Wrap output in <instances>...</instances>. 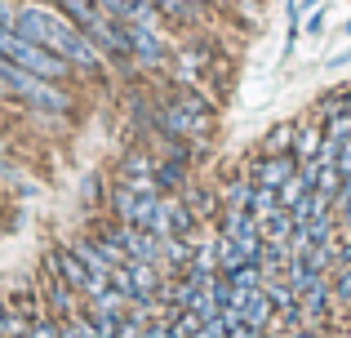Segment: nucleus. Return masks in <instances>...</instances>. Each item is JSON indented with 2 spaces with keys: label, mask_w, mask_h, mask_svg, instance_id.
Wrapping results in <instances>:
<instances>
[{
  "label": "nucleus",
  "mask_w": 351,
  "mask_h": 338,
  "mask_svg": "<svg viewBox=\"0 0 351 338\" xmlns=\"http://www.w3.org/2000/svg\"><path fill=\"white\" fill-rule=\"evenodd\" d=\"M334 276V303L343 307V312H351V267H338V271H329Z\"/></svg>",
  "instance_id": "nucleus-8"
},
{
  "label": "nucleus",
  "mask_w": 351,
  "mask_h": 338,
  "mask_svg": "<svg viewBox=\"0 0 351 338\" xmlns=\"http://www.w3.org/2000/svg\"><path fill=\"white\" fill-rule=\"evenodd\" d=\"M125 32H129V49H134L138 71H165L169 67V45L160 40V27L125 23Z\"/></svg>",
  "instance_id": "nucleus-4"
},
{
  "label": "nucleus",
  "mask_w": 351,
  "mask_h": 338,
  "mask_svg": "<svg viewBox=\"0 0 351 338\" xmlns=\"http://www.w3.org/2000/svg\"><path fill=\"white\" fill-rule=\"evenodd\" d=\"M14 32L27 36V40H36V45H45V49H53V53H62L80 76L112 80V62L103 58V49H98V45L89 40L67 14H58V9L45 5V0H27V5H18V27H14Z\"/></svg>",
  "instance_id": "nucleus-1"
},
{
  "label": "nucleus",
  "mask_w": 351,
  "mask_h": 338,
  "mask_svg": "<svg viewBox=\"0 0 351 338\" xmlns=\"http://www.w3.org/2000/svg\"><path fill=\"white\" fill-rule=\"evenodd\" d=\"M191 5H196V9H214L218 0H191Z\"/></svg>",
  "instance_id": "nucleus-13"
},
{
  "label": "nucleus",
  "mask_w": 351,
  "mask_h": 338,
  "mask_svg": "<svg viewBox=\"0 0 351 338\" xmlns=\"http://www.w3.org/2000/svg\"><path fill=\"white\" fill-rule=\"evenodd\" d=\"M302 27H307L311 36H320V32H325V9H311V14H307V23H302Z\"/></svg>",
  "instance_id": "nucleus-11"
},
{
  "label": "nucleus",
  "mask_w": 351,
  "mask_h": 338,
  "mask_svg": "<svg viewBox=\"0 0 351 338\" xmlns=\"http://www.w3.org/2000/svg\"><path fill=\"white\" fill-rule=\"evenodd\" d=\"M347 36H351V23H347Z\"/></svg>",
  "instance_id": "nucleus-15"
},
{
  "label": "nucleus",
  "mask_w": 351,
  "mask_h": 338,
  "mask_svg": "<svg viewBox=\"0 0 351 338\" xmlns=\"http://www.w3.org/2000/svg\"><path fill=\"white\" fill-rule=\"evenodd\" d=\"M240 165H245V173L254 178V187H267V191H280L285 182L293 178V169H298V160L293 156H267V152H245L240 156Z\"/></svg>",
  "instance_id": "nucleus-5"
},
{
  "label": "nucleus",
  "mask_w": 351,
  "mask_h": 338,
  "mask_svg": "<svg viewBox=\"0 0 351 338\" xmlns=\"http://www.w3.org/2000/svg\"><path fill=\"white\" fill-rule=\"evenodd\" d=\"M160 187H129V182H116L107 187V214L120 218V223H134V227H152L156 223V209H160Z\"/></svg>",
  "instance_id": "nucleus-3"
},
{
  "label": "nucleus",
  "mask_w": 351,
  "mask_h": 338,
  "mask_svg": "<svg viewBox=\"0 0 351 338\" xmlns=\"http://www.w3.org/2000/svg\"><path fill=\"white\" fill-rule=\"evenodd\" d=\"M320 143H325V121H320L316 112H302L298 121H293V160H311L320 152Z\"/></svg>",
  "instance_id": "nucleus-6"
},
{
  "label": "nucleus",
  "mask_w": 351,
  "mask_h": 338,
  "mask_svg": "<svg viewBox=\"0 0 351 338\" xmlns=\"http://www.w3.org/2000/svg\"><path fill=\"white\" fill-rule=\"evenodd\" d=\"M27 338H62V321H53V316H36Z\"/></svg>",
  "instance_id": "nucleus-9"
},
{
  "label": "nucleus",
  "mask_w": 351,
  "mask_h": 338,
  "mask_svg": "<svg viewBox=\"0 0 351 338\" xmlns=\"http://www.w3.org/2000/svg\"><path fill=\"white\" fill-rule=\"evenodd\" d=\"M285 338H320V334H316V330H307V325H298V330H289Z\"/></svg>",
  "instance_id": "nucleus-12"
},
{
  "label": "nucleus",
  "mask_w": 351,
  "mask_h": 338,
  "mask_svg": "<svg viewBox=\"0 0 351 338\" xmlns=\"http://www.w3.org/2000/svg\"><path fill=\"white\" fill-rule=\"evenodd\" d=\"M0 89H9L14 98H23L36 112H53V116L76 112V94H71L67 85L45 80V76H36V71L18 67V62H9V58H0Z\"/></svg>",
  "instance_id": "nucleus-2"
},
{
  "label": "nucleus",
  "mask_w": 351,
  "mask_h": 338,
  "mask_svg": "<svg viewBox=\"0 0 351 338\" xmlns=\"http://www.w3.org/2000/svg\"><path fill=\"white\" fill-rule=\"evenodd\" d=\"M143 338H178V334H173V325L165 321V316H152L147 330H143Z\"/></svg>",
  "instance_id": "nucleus-10"
},
{
  "label": "nucleus",
  "mask_w": 351,
  "mask_h": 338,
  "mask_svg": "<svg viewBox=\"0 0 351 338\" xmlns=\"http://www.w3.org/2000/svg\"><path fill=\"white\" fill-rule=\"evenodd\" d=\"M258 152H267V156H293V121L271 125V130L258 138Z\"/></svg>",
  "instance_id": "nucleus-7"
},
{
  "label": "nucleus",
  "mask_w": 351,
  "mask_h": 338,
  "mask_svg": "<svg viewBox=\"0 0 351 338\" xmlns=\"http://www.w3.org/2000/svg\"><path fill=\"white\" fill-rule=\"evenodd\" d=\"M0 209H5V191H0Z\"/></svg>",
  "instance_id": "nucleus-14"
}]
</instances>
